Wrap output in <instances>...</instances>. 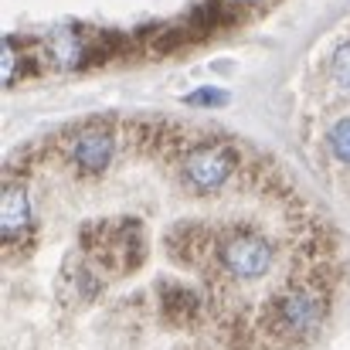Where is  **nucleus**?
I'll return each instance as SVG.
<instances>
[{
  "mask_svg": "<svg viewBox=\"0 0 350 350\" xmlns=\"http://www.w3.org/2000/svg\"><path fill=\"white\" fill-rule=\"evenodd\" d=\"M330 146H334V153L350 163V119H340L334 129H330Z\"/></svg>",
  "mask_w": 350,
  "mask_h": 350,
  "instance_id": "6e6552de",
  "label": "nucleus"
},
{
  "mask_svg": "<svg viewBox=\"0 0 350 350\" xmlns=\"http://www.w3.org/2000/svg\"><path fill=\"white\" fill-rule=\"evenodd\" d=\"M221 265L225 272L234 279H262L269 269H272V245L262 238V234H232L225 245H221Z\"/></svg>",
  "mask_w": 350,
  "mask_h": 350,
  "instance_id": "f03ea898",
  "label": "nucleus"
},
{
  "mask_svg": "<svg viewBox=\"0 0 350 350\" xmlns=\"http://www.w3.org/2000/svg\"><path fill=\"white\" fill-rule=\"evenodd\" d=\"M163 310H167V317H174V320H191V317L198 313V299H194L191 293H170V296L163 299Z\"/></svg>",
  "mask_w": 350,
  "mask_h": 350,
  "instance_id": "0eeeda50",
  "label": "nucleus"
},
{
  "mask_svg": "<svg viewBox=\"0 0 350 350\" xmlns=\"http://www.w3.org/2000/svg\"><path fill=\"white\" fill-rule=\"evenodd\" d=\"M113 153H116V139H113V129L106 126H89L72 143V160L85 174H103L113 163Z\"/></svg>",
  "mask_w": 350,
  "mask_h": 350,
  "instance_id": "20e7f679",
  "label": "nucleus"
},
{
  "mask_svg": "<svg viewBox=\"0 0 350 350\" xmlns=\"http://www.w3.org/2000/svg\"><path fill=\"white\" fill-rule=\"evenodd\" d=\"M330 68H334V79H337V85L350 92V41L337 48V55H334V65H330Z\"/></svg>",
  "mask_w": 350,
  "mask_h": 350,
  "instance_id": "1a4fd4ad",
  "label": "nucleus"
},
{
  "mask_svg": "<svg viewBox=\"0 0 350 350\" xmlns=\"http://www.w3.org/2000/svg\"><path fill=\"white\" fill-rule=\"evenodd\" d=\"M44 51H48L51 65H55V68H62V72L79 68V65L85 62V41H82V34H79V31H72V27L51 31V34L44 38Z\"/></svg>",
  "mask_w": 350,
  "mask_h": 350,
  "instance_id": "423d86ee",
  "label": "nucleus"
},
{
  "mask_svg": "<svg viewBox=\"0 0 350 350\" xmlns=\"http://www.w3.org/2000/svg\"><path fill=\"white\" fill-rule=\"evenodd\" d=\"M323 313H327V299L317 293V289H289L279 303H275V317H279V327L293 337H306L313 334L320 323H323Z\"/></svg>",
  "mask_w": 350,
  "mask_h": 350,
  "instance_id": "7ed1b4c3",
  "label": "nucleus"
},
{
  "mask_svg": "<svg viewBox=\"0 0 350 350\" xmlns=\"http://www.w3.org/2000/svg\"><path fill=\"white\" fill-rule=\"evenodd\" d=\"M184 103L187 106H225L228 92H221V89H198V92L184 96Z\"/></svg>",
  "mask_w": 350,
  "mask_h": 350,
  "instance_id": "9d476101",
  "label": "nucleus"
},
{
  "mask_svg": "<svg viewBox=\"0 0 350 350\" xmlns=\"http://www.w3.org/2000/svg\"><path fill=\"white\" fill-rule=\"evenodd\" d=\"M238 167V153L225 143H208V146H198L184 157V180L201 191V194H211L218 191L221 184H228V177Z\"/></svg>",
  "mask_w": 350,
  "mask_h": 350,
  "instance_id": "f257e3e1",
  "label": "nucleus"
},
{
  "mask_svg": "<svg viewBox=\"0 0 350 350\" xmlns=\"http://www.w3.org/2000/svg\"><path fill=\"white\" fill-rule=\"evenodd\" d=\"M17 62H21L17 44H14V38H7L3 41V85H10L17 79Z\"/></svg>",
  "mask_w": 350,
  "mask_h": 350,
  "instance_id": "9b49d317",
  "label": "nucleus"
},
{
  "mask_svg": "<svg viewBox=\"0 0 350 350\" xmlns=\"http://www.w3.org/2000/svg\"><path fill=\"white\" fill-rule=\"evenodd\" d=\"M0 228L3 238L14 241L31 228V198L21 184H7L3 191V201H0Z\"/></svg>",
  "mask_w": 350,
  "mask_h": 350,
  "instance_id": "39448f33",
  "label": "nucleus"
}]
</instances>
